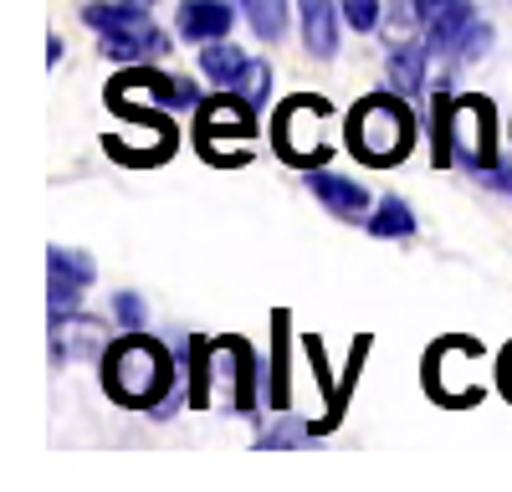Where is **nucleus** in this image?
Returning <instances> with one entry per match:
<instances>
[{
  "instance_id": "4468645a",
  "label": "nucleus",
  "mask_w": 512,
  "mask_h": 492,
  "mask_svg": "<svg viewBox=\"0 0 512 492\" xmlns=\"http://www.w3.org/2000/svg\"><path fill=\"white\" fill-rule=\"evenodd\" d=\"M241 11H246L251 31L262 36V41H282V31H287V16H292V6H287V0H241Z\"/></svg>"
},
{
  "instance_id": "f3484780",
  "label": "nucleus",
  "mask_w": 512,
  "mask_h": 492,
  "mask_svg": "<svg viewBox=\"0 0 512 492\" xmlns=\"http://www.w3.org/2000/svg\"><path fill=\"white\" fill-rule=\"evenodd\" d=\"M272 405H287V313H277V385Z\"/></svg>"
},
{
  "instance_id": "f257e3e1",
  "label": "nucleus",
  "mask_w": 512,
  "mask_h": 492,
  "mask_svg": "<svg viewBox=\"0 0 512 492\" xmlns=\"http://www.w3.org/2000/svg\"><path fill=\"white\" fill-rule=\"evenodd\" d=\"M169 380H175L169 354L154 339H139V334H128L123 344H113L108 359H103V385L123 405H154L169 390Z\"/></svg>"
},
{
  "instance_id": "20e7f679",
  "label": "nucleus",
  "mask_w": 512,
  "mask_h": 492,
  "mask_svg": "<svg viewBox=\"0 0 512 492\" xmlns=\"http://www.w3.org/2000/svg\"><path fill=\"white\" fill-rule=\"evenodd\" d=\"M236 11L231 0H185L175 26H180V41H195V47H205V41H221L231 31Z\"/></svg>"
},
{
  "instance_id": "0eeeda50",
  "label": "nucleus",
  "mask_w": 512,
  "mask_h": 492,
  "mask_svg": "<svg viewBox=\"0 0 512 492\" xmlns=\"http://www.w3.org/2000/svg\"><path fill=\"white\" fill-rule=\"evenodd\" d=\"M308 185H313V195L328 205V211H333V216H344V221H359V216L369 211V195H364V185H354L349 175L313 170V175H308Z\"/></svg>"
},
{
  "instance_id": "6ab92c4d",
  "label": "nucleus",
  "mask_w": 512,
  "mask_h": 492,
  "mask_svg": "<svg viewBox=\"0 0 512 492\" xmlns=\"http://www.w3.org/2000/svg\"><path fill=\"white\" fill-rule=\"evenodd\" d=\"M487 180H492V185H497V190H507V195H512V170H492V175H487Z\"/></svg>"
},
{
  "instance_id": "423d86ee",
  "label": "nucleus",
  "mask_w": 512,
  "mask_h": 492,
  "mask_svg": "<svg viewBox=\"0 0 512 492\" xmlns=\"http://www.w3.org/2000/svg\"><path fill=\"white\" fill-rule=\"evenodd\" d=\"M256 113H262V108H256L251 98L221 88L216 103H205V108H200V118H205V144H210V139H221V134H241V139L256 134Z\"/></svg>"
},
{
  "instance_id": "aec40b11",
  "label": "nucleus",
  "mask_w": 512,
  "mask_h": 492,
  "mask_svg": "<svg viewBox=\"0 0 512 492\" xmlns=\"http://www.w3.org/2000/svg\"><path fill=\"white\" fill-rule=\"evenodd\" d=\"M502 385L512 390V349H507V359H502Z\"/></svg>"
},
{
  "instance_id": "9b49d317",
  "label": "nucleus",
  "mask_w": 512,
  "mask_h": 492,
  "mask_svg": "<svg viewBox=\"0 0 512 492\" xmlns=\"http://www.w3.org/2000/svg\"><path fill=\"white\" fill-rule=\"evenodd\" d=\"M149 6L154 0H93V6H82V21L93 31H123V26L149 21Z\"/></svg>"
},
{
  "instance_id": "39448f33",
  "label": "nucleus",
  "mask_w": 512,
  "mask_h": 492,
  "mask_svg": "<svg viewBox=\"0 0 512 492\" xmlns=\"http://www.w3.org/2000/svg\"><path fill=\"white\" fill-rule=\"evenodd\" d=\"M47 272H52V308H57V313H67V308L82 298V287L93 282V257L67 252V246H52Z\"/></svg>"
},
{
  "instance_id": "1a4fd4ad",
  "label": "nucleus",
  "mask_w": 512,
  "mask_h": 492,
  "mask_svg": "<svg viewBox=\"0 0 512 492\" xmlns=\"http://www.w3.org/2000/svg\"><path fill=\"white\" fill-rule=\"evenodd\" d=\"M425 52L431 47H420V41H395L390 47V88L400 98H420L425 93Z\"/></svg>"
},
{
  "instance_id": "a211bd4d",
  "label": "nucleus",
  "mask_w": 512,
  "mask_h": 492,
  "mask_svg": "<svg viewBox=\"0 0 512 492\" xmlns=\"http://www.w3.org/2000/svg\"><path fill=\"white\" fill-rule=\"evenodd\" d=\"M113 313H118L123 328H139V323H144V298H139V293H118V298H113Z\"/></svg>"
},
{
  "instance_id": "2eb2a0df",
  "label": "nucleus",
  "mask_w": 512,
  "mask_h": 492,
  "mask_svg": "<svg viewBox=\"0 0 512 492\" xmlns=\"http://www.w3.org/2000/svg\"><path fill=\"white\" fill-rule=\"evenodd\" d=\"M231 93H241V98H251L256 108L267 103V93H272V72L262 67V62H251L246 67V77H241V88H231Z\"/></svg>"
},
{
  "instance_id": "6e6552de",
  "label": "nucleus",
  "mask_w": 512,
  "mask_h": 492,
  "mask_svg": "<svg viewBox=\"0 0 512 492\" xmlns=\"http://www.w3.org/2000/svg\"><path fill=\"white\" fill-rule=\"evenodd\" d=\"M297 11H303V47L313 57H333L338 52V11L333 0H297Z\"/></svg>"
},
{
  "instance_id": "ddd939ff",
  "label": "nucleus",
  "mask_w": 512,
  "mask_h": 492,
  "mask_svg": "<svg viewBox=\"0 0 512 492\" xmlns=\"http://www.w3.org/2000/svg\"><path fill=\"white\" fill-rule=\"evenodd\" d=\"M369 231H374L379 241H405V236H415V211H410L400 195H384L379 211L369 216Z\"/></svg>"
},
{
  "instance_id": "7ed1b4c3",
  "label": "nucleus",
  "mask_w": 512,
  "mask_h": 492,
  "mask_svg": "<svg viewBox=\"0 0 512 492\" xmlns=\"http://www.w3.org/2000/svg\"><path fill=\"white\" fill-rule=\"evenodd\" d=\"M98 52H103L108 62H128V67H139V62H154V57H164V52H169V36H164L159 26L139 21V26H123V31H103Z\"/></svg>"
},
{
  "instance_id": "f03ea898",
  "label": "nucleus",
  "mask_w": 512,
  "mask_h": 492,
  "mask_svg": "<svg viewBox=\"0 0 512 492\" xmlns=\"http://www.w3.org/2000/svg\"><path fill=\"white\" fill-rule=\"evenodd\" d=\"M415 144V118L405 113V103L395 98H364L349 118V149L364 164H400Z\"/></svg>"
},
{
  "instance_id": "dca6fc26",
  "label": "nucleus",
  "mask_w": 512,
  "mask_h": 492,
  "mask_svg": "<svg viewBox=\"0 0 512 492\" xmlns=\"http://www.w3.org/2000/svg\"><path fill=\"white\" fill-rule=\"evenodd\" d=\"M338 6H344V21H349L354 31H374V26L384 21L379 0H338Z\"/></svg>"
},
{
  "instance_id": "f8f14e48",
  "label": "nucleus",
  "mask_w": 512,
  "mask_h": 492,
  "mask_svg": "<svg viewBox=\"0 0 512 492\" xmlns=\"http://www.w3.org/2000/svg\"><path fill=\"white\" fill-rule=\"evenodd\" d=\"M128 82H134V88H144V93H154L164 108H195V103H200L195 82L169 77V72H144V67H134V72H128Z\"/></svg>"
},
{
  "instance_id": "9d476101",
  "label": "nucleus",
  "mask_w": 512,
  "mask_h": 492,
  "mask_svg": "<svg viewBox=\"0 0 512 492\" xmlns=\"http://www.w3.org/2000/svg\"><path fill=\"white\" fill-rule=\"evenodd\" d=\"M246 52L231 47V41H205L200 47V72L216 82V88H241V77H246Z\"/></svg>"
}]
</instances>
